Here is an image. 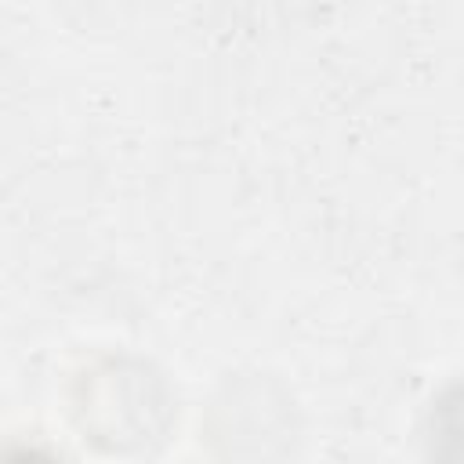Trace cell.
<instances>
[{"label": "cell", "instance_id": "obj_1", "mask_svg": "<svg viewBox=\"0 0 464 464\" xmlns=\"http://www.w3.org/2000/svg\"><path fill=\"white\" fill-rule=\"evenodd\" d=\"M0 464H65V460L51 457V453H44V450H14V453L0 457Z\"/></svg>", "mask_w": 464, "mask_h": 464}]
</instances>
